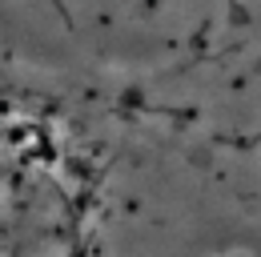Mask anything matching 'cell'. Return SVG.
<instances>
[{
    "label": "cell",
    "mask_w": 261,
    "mask_h": 257,
    "mask_svg": "<svg viewBox=\"0 0 261 257\" xmlns=\"http://www.w3.org/2000/svg\"><path fill=\"white\" fill-rule=\"evenodd\" d=\"M0 44L189 100L261 96V0H0Z\"/></svg>",
    "instance_id": "2"
},
{
    "label": "cell",
    "mask_w": 261,
    "mask_h": 257,
    "mask_svg": "<svg viewBox=\"0 0 261 257\" xmlns=\"http://www.w3.org/2000/svg\"><path fill=\"white\" fill-rule=\"evenodd\" d=\"M0 257H261V100H189L0 44Z\"/></svg>",
    "instance_id": "1"
}]
</instances>
